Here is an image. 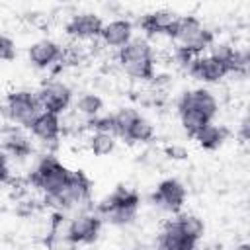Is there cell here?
Wrapping results in <instances>:
<instances>
[{
  "label": "cell",
  "mask_w": 250,
  "mask_h": 250,
  "mask_svg": "<svg viewBox=\"0 0 250 250\" xmlns=\"http://www.w3.org/2000/svg\"><path fill=\"white\" fill-rule=\"evenodd\" d=\"M139 117V113L133 107H121L113 113V125H115V135L117 137H125V133L129 131V127L133 125V121Z\"/></svg>",
  "instance_id": "25"
},
{
  "label": "cell",
  "mask_w": 250,
  "mask_h": 250,
  "mask_svg": "<svg viewBox=\"0 0 250 250\" xmlns=\"http://www.w3.org/2000/svg\"><path fill=\"white\" fill-rule=\"evenodd\" d=\"M193 139L197 141V145H199L201 148L215 150V148H219V146L225 143V139H227V129H225V127H219V125H215V123H207Z\"/></svg>",
  "instance_id": "18"
},
{
  "label": "cell",
  "mask_w": 250,
  "mask_h": 250,
  "mask_svg": "<svg viewBox=\"0 0 250 250\" xmlns=\"http://www.w3.org/2000/svg\"><path fill=\"white\" fill-rule=\"evenodd\" d=\"M127 250H135V248H127Z\"/></svg>",
  "instance_id": "32"
},
{
  "label": "cell",
  "mask_w": 250,
  "mask_h": 250,
  "mask_svg": "<svg viewBox=\"0 0 250 250\" xmlns=\"http://www.w3.org/2000/svg\"><path fill=\"white\" fill-rule=\"evenodd\" d=\"M166 156L168 158H174V160H184L186 156H188V150L184 148V146H180V145H172V146H166Z\"/></svg>",
  "instance_id": "28"
},
{
  "label": "cell",
  "mask_w": 250,
  "mask_h": 250,
  "mask_svg": "<svg viewBox=\"0 0 250 250\" xmlns=\"http://www.w3.org/2000/svg\"><path fill=\"white\" fill-rule=\"evenodd\" d=\"M74 109H76L78 115H82V117H86V119L90 121V119H94V117L100 115V111L104 109V102H102V98L96 96V94H82V96L76 100Z\"/></svg>",
  "instance_id": "20"
},
{
  "label": "cell",
  "mask_w": 250,
  "mask_h": 250,
  "mask_svg": "<svg viewBox=\"0 0 250 250\" xmlns=\"http://www.w3.org/2000/svg\"><path fill=\"white\" fill-rule=\"evenodd\" d=\"M176 21H178V14L176 12H172V10H156V12L146 14L141 20V27L148 35H158V33L170 35V31L176 25Z\"/></svg>",
  "instance_id": "17"
},
{
  "label": "cell",
  "mask_w": 250,
  "mask_h": 250,
  "mask_svg": "<svg viewBox=\"0 0 250 250\" xmlns=\"http://www.w3.org/2000/svg\"><path fill=\"white\" fill-rule=\"evenodd\" d=\"M14 57H16V45H14V41L8 35L0 33V61H12Z\"/></svg>",
  "instance_id": "27"
},
{
  "label": "cell",
  "mask_w": 250,
  "mask_h": 250,
  "mask_svg": "<svg viewBox=\"0 0 250 250\" xmlns=\"http://www.w3.org/2000/svg\"><path fill=\"white\" fill-rule=\"evenodd\" d=\"M207 250H209V248H207Z\"/></svg>",
  "instance_id": "33"
},
{
  "label": "cell",
  "mask_w": 250,
  "mask_h": 250,
  "mask_svg": "<svg viewBox=\"0 0 250 250\" xmlns=\"http://www.w3.org/2000/svg\"><path fill=\"white\" fill-rule=\"evenodd\" d=\"M154 137V127H152V123L148 121V119H145L143 115H139L135 121H133V125L129 127V131L125 133V141H129V143H148L150 139Z\"/></svg>",
  "instance_id": "19"
},
{
  "label": "cell",
  "mask_w": 250,
  "mask_h": 250,
  "mask_svg": "<svg viewBox=\"0 0 250 250\" xmlns=\"http://www.w3.org/2000/svg\"><path fill=\"white\" fill-rule=\"evenodd\" d=\"M160 248L162 250H195V240H191L176 221H168L160 232Z\"/></svg>",
  "instance_id": "15"
},
{
  "label": "cell",
  "mask_w": 250,
  "mask_h": 250,
  "mask_svg": "<svg viewBox=\"0 0 250 250\" xmlns=\"http://www.w3.org/2000/svg\"><path fill=\"white\" fill-rule=\"evenodd\" d=\"M178 109L184 111V109H191V111H199L203 115H207L209 119H213L219 111V104H217V98L205 90V88H195V90H189L186 92L182 98H180V104H178Z\"/></svg>",
  "instance_id": "9"
},
{
  "label": "cell",
  "mask_w": 250,
  "mask_h": 250,
  "mask_svg": "<svg viewBox=\"0 0 250 250\" xmlns=\"http://www.w3.org/2000/svg\"><path fill=\"white\" fill-rule=\"evenodd\" d=\"M176 223L180 225V229L191 238V240H199L201 236H203V232H205V225H203V221L197 217V215H191V213H184V215H180L178 219H176Z\"/></svg>",
  "instance_id": "23"
},
{
  "label": "cell",
  "mask_w": 250,
  "mask_h": 250,
  "mask_svg": "<svg viewBox=\"0 0 250 250\" xmlns=\"http://www.w3.org/2000/svg\"><path fill=\"white\" fill-rule=\"evenodd\" d=\"M119 62L123 70L139 80L154 78V57L152 47L146 39H131L125 47L119 49Z\"/></svg>",
  "instance_id": "2"
},
{
  "label": "cell",
  "mask_w": 250,
  "mask_h": 250,
  "mask_svg": "<svg viewBox=\"0 0 250 250\" xmlns=\"http://www.w3.org/2000/svg\"><path fill=\"white\" fill-rule=\"evenodd\" d=\"M234 250H250V246H248V244H240V246H236Z\"/></svg>",
  "instance_id": "31"
},
{
  "label": "cell",
  "mask_w": 250,
  "mask_h": 250,
  "mask_svg": "<svg viewBox=\"0 0 250 250\" xmlns=\"http://www.w3.org/2000/svg\"><path fill=\"white\" fill-rule=\"evenodd\" d=\"M189 74L195 80H201V82H207V84H215V82L223 80L229 74V68L225 64H221L219 61L211 59L209 55L207 57L199 55L189 62Z\"/></svg>",
  "instance_id": "11"
},
{
  "label": "cell",
  "mask_w": 250,
  "mask_h": 250,
  "mask_svg": "<svg viewBox=\"0 0 250 250\" xmlns=\"http://www.w3.org/2000/svg\"><path fill=\"white\" fill-rule=\"evenodd\" d=\"M100 37L107 47H125L133 39V23L129 20H113L109 23H104Z\"/></svg>",
  "instance_id": "14"
},
{
  "label": "cell",
  "mask_w": 250,
  "mask_h": 250,
  "mask_svg": "<svg viewBox=\"0 0 250 250\" xmlns=\"http://www.w3.org/2000/svg\"><path fill=\"white\" fill-rule=\"evenodd\" d=\"M39 109H41V105H39L37 96H33L31 92H25V90L12 92L6 100V113L18 125L29 127L31 121L39 115Z\"/></svg>",
  "instance_id": "5"
},
{
  "label": "cell",
  "mask_w": 250,
  "mask_h": 250,
  "mask_svg": "<svg viewBox=\"0 0 250 250\" xmlns=\"http://www.w3.org/2000/svg\"><path fill=\"white\" fill-rule=\"evenodd\" d=\"M115 148V137L109 135V133H100L96 131L92 137H90V150L98 156H105L109 152H113Z\"/></svg>",
  "instance_id": "24"
},
{
  "label": "cell",
  "mask_w": 250,
  "mask_h": 250,
  "mask_svg": "<svg viewBox=\"0 0 250 250\" xmlns=\"http://www.w3.org/2000/svg\"><path fill=\"white\" fill-rule=\"evenodd\" d=\"M154 203L166 211H180V207L186 201V188L182 182H178L176 178H168L162 180L152 195Z\"/></svg>",
  "instance_id": "10"
},
{
  "label": "cell",
  "mask_w": 250,
  "mask_h": 250,
  "mask_svg": "<svg viewBox=\"0 0 250 250\" xmlns=\"http://www.w3.org/2000/svg\"><path fill=\"white\" fill-rule=\"evenodd\" d=\"M139 207V195L133 189L117 188L111 195L104 197L98 203V213H102L113 225H129Z\"/></svg>",
  "instance_id": "3"
},
{
  "label": "cell",
  "mask_w": 250,
  "mask_h": 250,
  "mask_svg": "<svg viewBox=\"0 0 250 250\" xmlns=\"http://www.w3.org/2000/svg\"><path fill=\"white\" fill-rule=\"evenodd\" d=\"M240 137H242L244 141L248 139V119H246V117H244L242 123H240Z\"/></svg>",
  "instance_id": "30"
},
{
  "label": "cell",
  "mask_w": 250,
  "mask_h": 250,
  "mask_svg": "<svg viewBox=\"0 0 250 250\" xmlns=\"http://www.w3.org/2000/svg\"><path fill=\"white\" fill-rule=\"evenodd\" d=\"M68 176H70V170L66 166H62L55 156H45L33 172V182L47 195H55L62 189Z\"/></svg>",
  "instance_id": "4"
},
{
  "label": "cell",
  "mask_w": 250,
  "mask_h": 250,
  "mask_svg": "<svg viewBox=\"0 0 250 250\" xmlns=\"http://www.w3.org/2000/svg\"><path fill=\"white\" fill-rule=\"evenodd\" d=\"M180 119H182V127L188 135L195 137L207 123H211V119L199 111H191V109H184L180 111Z\"/></svg>",
  "instance_id": "22"
},
{
  "label": "cell",
  "mask_w": 250,
  "mask_h": 250,
  "mask_svg": "<svg viewBox=\"0 0 250 250\" xmlns=\"http://www.w3.org/2000/svg\"><path fill=\"white\" fill-rule=\"evenodd\" d=\"M37 100H39V105H41L43 111H51V113L61 115L70 105L72 92L66 84H62L59 80H53V82H47L41 88V92L37 94Z\"/></svg>",
  "instance_id": "7"
},
{
  "label": "cell",
  "mask_w": 250,
  "mask_h": 250,
  "mask_svg": "<svg viewBox=\"0 0 250 250\" xmlns=\"http://www.w3.org/2000/svg\"><path fill=\"white\" fill-rule=\"evenodd\" d=\"M102 20L100 16L96 14H78V16H72V20L66 23V31L68 35L76 37V39H92V37H100L102 33Z\"/></svg>",
  "instance_id": "13"
},
{
  "label": "cell",
  "mask_w": 250,
  "mask_h": 250,
  "mask_svg": "<svg viewBox=\"0 0 250 250\" xmlns=\"http://www.w3.org/2000/svg\"><path fill=\"white\" fill-rule=\"evenodd\" d=\"M4 148L8 152H12L14 156H27L31 152V143L29 139L20 133V131H10L6 137H4Z\"/></svg>",
  "instance_id": "21"
},
{
  "label": "cell",
  "mask_w": 250,
  "mask_h": 250,
  "mask_svg": "<svg viewBox=\"0 0 250 250\" xmlns=\"http://www.w3.org/2000/svg\"><path fill=\"white\" fill-rule=\"evenodd\" d=\"M29 129H31L33 137H37L45 143H53L61 135V117L51 111H39V115L31 121Z\"/></svg>",
  "instance_id": "16"
},
{
  "label": "cell",
  "mask_w": 250,
  "mask_h": 250,
  "mask_svg": "<svg viewBox=\"0 0 250 250\" xmlns=\"http://www.w3.org/2000/svg\"><path fill=\"white\" fill-rule=\"evenodd\" d=\"M209 49H211L209 57L215 59V61H219L221 64H225L229 68V72H230V64H232L234 55H236V49L230 47L229 43H211Z\"/></svg>",
  "instance_id": "26"
},
{
  "label": "cell",
  "mask_w": 250,
  "mask_h": 250,
  "mask_svg": "<svg viewBox=\"0 0 250 250\" xmlns=\"http://www.w3.org/2000/svg\"><path fill=\"white\" fill-rule=\"evenodd\" d=\"M27 57H29V62L37 68H49L51 64H55L61 57H62V49L59 43L51 41V39H41V41H35L29 51H27Z\"/></svg>",
  "instance_id": "12"
},
{
  "label": "cell",
  "mask_w": 250,
  "mask_h": 250,
  "mask_svg": "<svg viewBox=\"0 0 250 250\" xmlns=\"http://www.w3.org/2000/svg\"><path fill=\"white\" fill-rule=\"evenodd\" d=\"M90 193V182L82 172H70L66 184L62 186V189L55 195H47V201L59 209L64 207H74L82 201L88 199Z\"/></svg>",
  "instance_id": "6"
},
{
  "label": "cell",
  "mask_w": 250,
  "mask_h": 250,
  "mask_svg": "<svg viewBox=\"0 0 250 250\" xmlns=\"http://www.w3.org/2000/svg\"><path fill=\"white\" fill-rule=\"evenodd\" d=\"M100 227H102V219L98 215L80 213L78 217H74L68 223L66 232L74 246L76 244H92L100 234Z\"/></svg>",
  "instance_id": "8"
},
{
  "label": "cell",
  "mask_w": 250,
  "mask_h": 250,
  "mask_svg": "<svg viewBox=\"0 0 250 250\" xmlns=\"http://www.w3.org/2000/svg\"><path fill=\"white\" fill-rule=\"evenodd\" d=\"M170 37L178 45L176 55H178L180 62H186L188 66L195 57H199V53L203 49H207L213 43L211 31H207L201 25V21L197 18H191V16L178 18L176 25L170 31Z\"/></svg>",
  "instance_id": "1"
},
{
  "label": "cell",
  "mask_w": 250,
  "mask_h": 250,
  "mask_svg": "<svg viewBox=\"0 0 250 250\" xmlns=\"http://www.w3.org/2000/svg\"><path fill=\"white\" fill-rule=\"evenodd\" d=\"M6 178H8V160H6V156L0 152V184L6 182Z\"/></svg>",
  "instance_id": "29"
}]
</instances>
